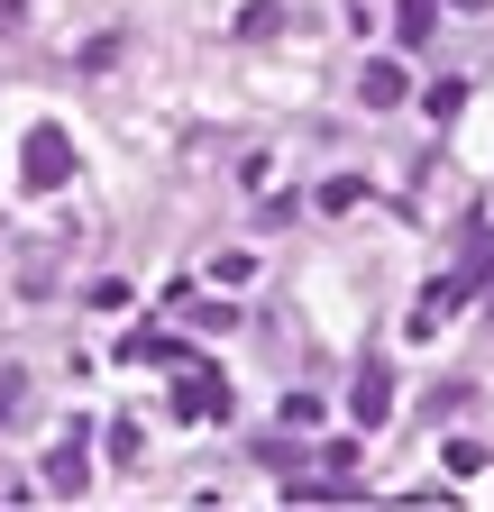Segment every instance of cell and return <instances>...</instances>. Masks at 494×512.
I'll list each match as a JSON object with an SVG mask.
<instances>
[{"label":"cell","mask_w":494,"mask_h":512,"mask_svg":"<svg viewBox=\"0 0 494 512\" xmlns=\"http://www.w3.org/2000/svg\"><path fill=\"white\" fill-rule=\"evenodd\" d=\"M19 165H28V183H37V192H65V183H74V138H65V128L46 119V128H28Z\"/></svg>","instance_id":"1"},{"label":"cell","mask_w":494,"mask_h":512,"mask_svg":"<svg viewBox=\"0 0 494 512\" xmlns=\"http://www.w3.org/2000/svg\"><path fill=\"white\" fill-rule=\"evenodd\" d=\"M174 412H183V421H229V384L193 366V375H183V384H174Z\"/></svg>","instance_id":"2"},{"label":"cell","mask_w":494,"mask_h":512,"mask_svg":"<svg viewBox=\"0 0 494 512\" xmlns=\"http://www.w3.org/2000/svg\"><path fill=\"white\" fill-rule=\"evenodd\" d=\"M83 485H92V458H83V421H74L46 458V494H83Z\"/></svg>","instance_id":"3"},{"label":"cell","mask_w":494,"mask_h":512,"mask_svg":"<svg viewBox=\"0 0 494 512\" xmlns=\"http://www.w3.org/2000/svg\"><path fill=\"white\" fill-rule=\"evenodd\" d=\"M385 412H394V375H385V366H366V375L348 384V421H357V430H376Z\"/></svg>","instance_id":"4"},{"label":"cell","mask_w":494,"mask_h":512,"mask_svg":"<svg viewBox=\"0 0 494 512\" xmlns=\"http://www.w3.org/2000/svg\"><path fill=\"white\" fill-rule=\"evenodd\" d=\"M403 92H412V83H403V64H394V55H376V64L357 74V101H366V110H394Z\"/></svg>","instance_id":"5"},{"label":"cell","mask_w":494,"mask_h":512,"mask_svg":"<svg viewBox=\"0 0 494 512\" xmlns=\"http://www.w3.org/2000/svg\"><path fill=\"white\" fill-rule=\"evenodd\" d=\"M119 357H129V366H183V339H165V330H129V339H119Z\"/></svg>","instance_id":"6"},{"label":"cell","mask_w":494,"mask_h":512,"mask_svg":"<svg viewBox=\"0 0 494 512\" xmlns=\"http://www.w3.org/2000/svg\"><path fill=\"white\" fill-rule=\"evenodd\" d=\"M110 458L119 467H147V430L138 421H110Z\"/></svg>","instance_id":"7"},{"label":"cell","mask_w":494,"mask_h":512,"mask_svg":"<svg viewBox=\"0 0 494 512\" xmlns=\"http://www.w3.org/2000/svg\"><path fill=\"white\" fill-rule=\"evenodd\" d=\"M430 10H440V0H403V10H394V28H403V37H412V46H421V37H430V28H440V19H430Z\"/></svg>","instance_id":"8"},{"label":"cell","mask_w":494,"mask_h":512,"mask_svg":"<svg viewBox=\"0 0 494 512\" xmlns=\"http://www.w3.org/2000/svg\"><path fill=\"white\" fill-rule=\"evenodd\" d=\"M357 202H366L357 174H330V183H321V211H357Z\"/></svg>","instance_id":"9"},{"label":"cell","mask_w":494,"mask_h":512,"mask_svg":"<svg viewBox=\"0 0 494 512\" xmlns=\"http://www.w3.org/2000/svg\"><path fill=\"white\" fill-rule=\"evenodd\" d=\"M494 467V448H476V439H449V476H485Z\"/></svg>","instance_id":"10"},{"label":"cell","mask_w":494,"mask_h":512,"mask_svg":"<svg viewBox=\"0 0 494 512\" xmlns=\"http://www.w3.org/2000/svg\"><path fill=\"white\" fill-rule=\"evenodd\" d=\"M458 101H467V83H421V110L430 119H458Z\"/></svg>","instance_id":"11"}]
</instances>
